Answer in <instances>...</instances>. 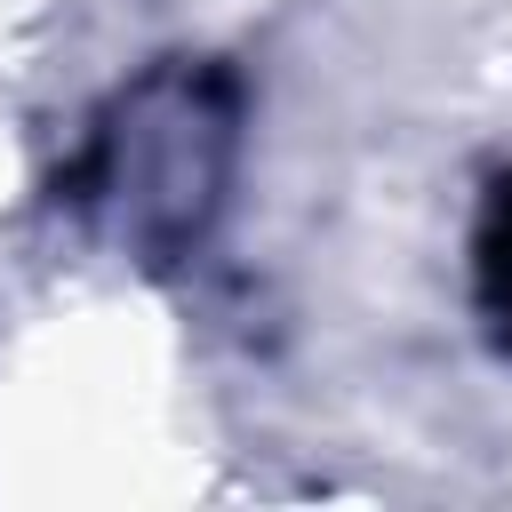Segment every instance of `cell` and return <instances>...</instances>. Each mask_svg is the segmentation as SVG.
I'll list each match as a JSON object with an SVG mask.
<instances>
[{"label":"cell","instance_id":"1","mask_svg":"<svg viewBox=\"0 0 512 512\" xmlns=\"http://www.w3.org/2000/svg\"><path fill=\"white\" fill-rule=\"evenodd\" d=\"M472 280H480V312H488V328L504 336V352H512V176L488 192V208H480V232H472Z\"/></svg>","mask_w":512,"mask_h":512}]
</instances>
